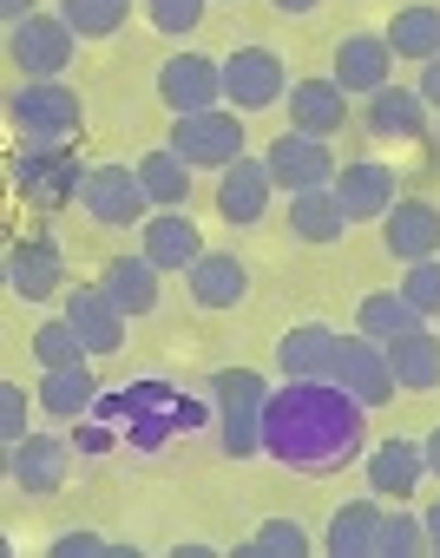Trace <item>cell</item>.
<instances>
[{
	"label": "cell",
	"mask_w": 440,
	"mask_h": 558,
	"mask_svg": "<svg viewBox=\"0 0 440 558\" xmlns=\"http://www.w3.org/2000/svg\"><path fill=\"white\" fill-rule=\"evenodd\" d=\"M362 440V401L335 381H290L264 408V447L290 466H329Z\"/></svg>",
	"instance_id": "1"
},
{
	"label": "cell",
	"mask_w": 440,
	"mask_h": 558,
	"mask_svg": "<svg viewBox=\"0 0 440 558\" xmlns=\"http://www.w3.org/2000/svg\"><path fill=\"white\" fill-rule=\"evenodd\" d=\"M210 395H217V421H224V453L250 460L264 447V408H270L264 375L257 368H217Z\"/></svg>",
	"instance_id": "2"
},
{
	"label": "cell",
	"mask_w": 440,
	"mask_h": 558,
	"mask_svg": "<svg viewBox=\"0 0 440 558\" xmlns=\"http://www.w3.org/2000/svg\"><path fill=\"white\" fill-rule=\"evenodd\" d=\"M8 112H14V125H21L27 145H66L80 132V119H86L80 93L60 86V80H21L14 99H8Z\"/></svg>",
	"instance_id": "3"
},
{
	"label": "cell",
	"mask_w": 440,
	"mask_h": 558,
	"mask_svg": "<svg viewBox=\"0 0 440 558\" xmlns=\"http://www.w3.org/2000/svg\"><path fill=\"white\" fill-rule=\"evenodd\" d=\"M171 151H178L191 171H224V165H237V158H244V112L210 106V112L171 119Z\"/></svg>",
	"instance_id": "4"
},
{
	"label": "cell",
	"mask_w": 440,
	"mask_h": 558,
	"mask_svg": "<svg viewBox=\"0 0 440 558\" xmlns=\"http://www.w3.org/2000/svg\"><path fill=\"white\" fill-rule=\"evenodd\" d=\"M80 210L106 230H125V223H145V210H158V204H151V191L132 165H93L86 184H80Z\"/></svg>",
	"instance_id": "5"
},
{
	"label": "cell",
	"mask_w": 440,
	"mask_h": 558,
	"mask_svg": "<svg viewBox=\"0 0 440 558\" xmlns=\"http://www.w3.org/2000/svg\"><path fill=\"white\" fill-rule=\"evenodd\" d=\"M80 53V34L60 14H34L21 27H8V60L21 66V80H60Z\"/></svg>",
	"instance_id": "6"
},
{
	"label": "cell",
	"mask_w": 440,
	"mask_h": 558,
	"mask_svg": "<svg viewBox=\"0 0 440 558\" xmlns=\"http://www.w3.org/2000/svg\"><path fill=\"white\" fill-rule=\"evenodd\" d=\"M290 99V73L277 60V47H237L224 60V106L237 112H270Z\"/></svg>",
	"instance_id": "7"
},
{
	"label": "cell",
	"mask_w": 440,
	"mask_h": 558,
	"mask_svg": "<svg viewBox=\"0 0 440 558\" xmlns=\"http://www.w3.org/2000/svg\"><path fill=\"white\" fill-rule=\"evenodd\" d=\"M264 165H270V178H277V191H322V184H335V151H329V138H316V132H283V138H270V151H264Z\"/></svg>",
	"instance_id": "8"
},
{
	"label": "cell",
	"mask_w": 440,
	"mask_h": 558,
	"mask_svg": "<svg viewBox=\"0 0 440 558\" xmlns=\"http://www.w3.org/2000/svg\"><path fill=\"white\" fill-rule=\"evenodd\" d=\"M329 381L349 388L362 408H381V401H394V388H401V381H394V362H388V342H375V336H342Z\"/></svg>",
	"instance_id": "9"
},
{
	"label": "cell",
	"mask_w": 440,
	"mask_h": 558,
	"mask_svg": "<svg viewBox=\"0 0 440 558\" xmlns=\"http://www.w3.org/2000/svg\"><path fill=\"white\" fill-rule=\"evenodd\" d=\"M158 99L171 106V119L224 106V66L204 60V53H171V60L158 66Z\"/></svg>",
	"instance_id": "10"
},
{
	"label": "cell",
	"mask_w": 440,
	"mask_h": 558,
	"mask_svg": "<svg viewBox=\"0 0 440 558\" xmlns=\"http://www.w3.org/2000/svg\"><path fill=\"white\" fill-rule=\"evenodd\" d=\"M381 250L394 263L440 256V204L433 197H394V210L381 217Z\"/></svg>",
	"instance_id": "11"
},
{
	"label": "cell",
	"mask_w": 440,
	"mask_h": 558,
	"mask_svg": "<svg viewBox=\"0 0 440 558\" xmlns=\"http://www.w3.org/2000/svg\"><path fill=\"white\" fill-rule=\"evenodd\" d=\"M270 191H277L270 165H264V158H237V165L217 171V217L237 223V230H250V223H264Z\"/></svg>",
	"instance_id": "12"
},
{
	"label": "cell",
	"mask_w": 440,
	"mask_h": 558,
	"mask_svg": "<svg viewBox=\"0 0 440 558\" xmlns=\"http://www.w3.org/2000/svg\"><path fill=\"white\" fill-rule=\"evenodd\" d=\"M66 323L80 329V342H86V355H119L125 349V310L99 290V283H80V290H66Z\"/></svg>",
	"instance_id": "13"
},
{
	"label": "cell",
	"mask_w": 440,
	"mask_h": 558,
	"mask_svg": "<svg viewBox=\"0 0 440 558\" xmlns=\"http://www.w3.org/2000/svg\"><path fill=\"white\" fill-rule=\"evenodd\" d=\"M8 473H14V486H21V493L47 499V493H60V486H66V473H73V447H66V440H53V434H27V440H14V447H8Z\"/></svg>",
	"instance_id": "14"
},
{
	"label": "cell",
	"mask_w": 440,
	"mask_h": 558,
	"mask_svg": "<svg viewBox=\"0 0 440 558\" xmlns=\"http://www.w3.org/2000/svg\"><path fill=\"white\" fill-rule=\"evenodd\" d=\"M184 283H191V303L197 310H237L250 296V269L237 250H204L191 269H184Z\"/></svg>",
	"instance_id": "15"
},
{
	"label": "cell",
	"mask_w": 440,
	"mask_h": 558,
	"mask_svg": "<svg viewBox=\"0 0 440 558\" xmlns=\"http://www.w3.org/2000/svg\"><path fill=\"white\" fill-rule=\"evenodd\" d=\"M388 73H394V47H388V34H349L342 47H335V86L349 93V99H368V93H381L388 86Z\"/></svg>",
	"instance_id": "16"
},
{
	"label": "cell",
	"mask_w": 440,
	"mask_h": 558,
	"mask_svg": "<svg viewBox=\"0 0 440 558\" xmlns=\"http://www.w3.org/2000/svg\"><path fill=\"white\" fill-rule=\"evenodd\" d=\"M335 197H342L349 223H381L401 191H394V171H388L381 158H355V165L335 171Z\"/></svg>",
	"instance_id": "17"
},
{
	"label": "cell",
	"mask_w": 440,
	"mask_h": 558,
	"mask_svg": "<svg viewBox=\"0 0 440 558\" xmlns=\"http://www.w3.org/2000/svg\"><path fill=\"white\" fill-rule=\"evenodd\" d=\"M138 250H145V256H151L164 276H171V269L184 276V269L204 256V236H197V223H191L184 210H158V217H145V230H138Z\"/></svg>",
	"instance_id": "18"
},
{
	"label": "cell",
	"mask_w": 440,
	"mask_h": 558,
	"mask_svg": "<svg viewBox=\"0 0 440 558\" xmlns=\"http://www.w3.org/2000/svg\"><path fill=\"white\" fill-rule=\"evenodd\" d=\"M335 349H342V336H335L329 323H303V329H290V336L277 342V368H283L290 381H329Z\"/></svg>",
	"instance_id": "19"
},
{
	"label": "cell",
	"mask_w": 440,
	"mask_h": 558,
	"mask_svg": "<svg viewBox=\"0 0 440 558\" xmlns=\"http://www.w3.org/2000/svg\"><path fill=\"white\" fill-rule=\"evenodd\" d=\"M427 99L414 93V86H381V93H368V106H362V125L375 132V138H420L427 132Z\"/></svg>",
	"instance_id": "20"
},
{
	"label": "cell",
	"mask_w": 440,
	"mask_h": 558,
	"mask_svg": "<svg viewBox=\"0 0 440 558\" xmlns=\"http://www.w3.org/2000/svg\"><path fill=\"white\" fill-rule=\"evenodd\" d=\"M158 276H164V269L138 250V256H112V263H106L99 290H106L125 316H151V310H158Z\"/></svg>",
	"instance_id": "21"
},
{
	"label": "cell",
	"mask_w": 440,
	"mask_h": 558,
	"mask_svg": "<svg viewBox=\"0 0 440 558\" xmlns=\"http://www.w3.org/2000/svg\"><path fill=\"white\" fill-rule=\"evenodd\" d=\"M60 276H66V263H60V243H47V236H27V243H14V256H8V283H14V296H27V303H47V296L60 290Z\"/></svg>",
	"instance_id": "22"
},
{
	"label": "cell",
	"mask_w": 440,
	"mask_h": 558,
	"mask_svg": "<svg viewBox=\"0 0 440 558\" xmlns=\"http://www.w3.org/2000/svg\"><path fill=\"white\" fill-rule=\"evenodd\" d=\"M349 119V93L335 80H296L290 86V125L296 132H316V138H335Z\"/></svg>",
	"instance_id": "23"
},
{
	"label": "cell",
	"mask_w": 440,
	"mask_h": 558,
	"mask_svg": "<svg viewBox=\"0 0 440 558\" xmlns=\"http://www.w3.org/2000/svg\"><path fill=\"white\" fill-rule=\"evenodd\" d=\"M420 480H427V453L414 440H381L368 453V493L375 499H407Z\"/></svg>",
	"instance_id": "24"
},
{
	"label": "cell",
	"mask_w": 440,
	"mask_h": 558,
	"mask_svg": "<svg viewBox=\"0 0 440 558\" xmlns=\"http://www.w3.org/2000/svg\"><path fill=\"white\" fill-rule=\"evenodd\" d=\"M388 362H394V381L407 388V395H433L440 388V336L420 323V329H407V336H394L388 342Z\"/></svg>",
	"instance_id": "25"
},
{
	"label": "cell",
	"mask_w": 440,
	"mask_h": 558,
	"mask_svg": "<svg viewBox=\"0 0 440 558\" xmlns=\"http://www.w3.org/2000/svg\"><path fill=\"white\" fill-rule=\"evenodd\" d=\"M14 178H21V191H27V197H47V204H60L66 191L80 197V184H86V171H80V158H66L60 145H40V151H27Z\"/></svg>",
	"instance_id": "26"
},
{
	"label": "cell",
	"mask_w": 440,
	"mask_h": 558,
	"mask_svg": "<svg viewBox=\"0 0 440 558\" xmlns=\"http://www.w3.org/2000/svg\"><path fill=\"white\" fill-rule=\"evenodd\" d=\"M388 47H394V60H414V66L440 60V8H427V0L401 8L388 21Z\"/></svg>",
	"instance_id": "27"
},
{
	"label": "cell",
	"mask_w": 440,
	"mask_h": 558,
	"mask_svg": "<svg viewBox=\"0 0 440 558\" xmlns=\"http://www.w3.org/2000/svg\"><path fill=\"white\" fill-rule=\"evenodd\" d=\"M290 230H296L303 243H335V236L349 230V210H342L335 184H322V191H296V197H290Z\"/></svg>",
	"instance_id": "28"
},
{
	"label": "cell",
	"mask_w": 440,
	"mask_h": 558,
	"mask_svg": "<svg viewBox=\"0 0 440 558\" xmlns=\"http://www.w3.org/2000/svg\"><path fill=\"white\" fill-rule=\"evenodd\" d=\"M93 395H99V381H93L86 362H73V368H47L40 388H34V401H40L53 421H80V414L93 408Z\"/></svg>",
	"instance_id": "29"
},
{
	"label": "cell",
	"mask_w": 440,
	"mask_h": 558,
	"mask_svg": "<svg viewBox=\"0 0 440 558\" xmlns=\"http://www.w3.org/2000/svg\"><path fill=\"white\" fill-rule=\"evenodd\" d=\"M375 532H381V506L375 499H349V506H335L322 545L335 558H375Z\"/></svg>",
	"instance_id": "30"
},
{
	"label": "cell",
	"mask_w": 440,
	"mask_h": 558,
	"mask_svg": "<svg viewBox=\"0 0 440 558\" xmlns=\"http://www.w3.org/2000/svg\"><path fill=\"white\" fill-rule=\"evenodd\" d=\"M138 178H145V191H151L158 210H184V204H191V165H184L171 145L145 151V158H138Z\"/></svg>",
	"instance_id": "31"
},
{
	"label": "cell",
	"mask_w": 440,
	"mask_h": 558,
	"mask_svg": "<svg viewBox=\"0 0 440 558\" xmlns=\"http://www.w3.org/2000/svg\"><path fill=\"white\" fill-rule=\"evenodd\" d=\"M427 316L401 296V290H375V296H362V310H355V329L362 336H375V342H394V336H407V329H420Z\"/></svg>",
	"instance_id": "32"
},
{
	"label": "cell",
	"mask_w": 440,
	"mask_h": 558,
	"mask_svg": "<svg viewBox=\"0 0 440 558\" xmlns=\"http://www.w3.org/2000/svg\"><path fill=\"white\" fill-rule=\"evenodd\" d=\"M60 21L80 34V40H106L132 21V0H60Z\"/></svg>",
	"instance_id": "33"
},
{
	"label": "cell",
	"mask_w": 440,
	"mask_h": 558,
	"mask_svg": "<svg viewBox=\"0 0 440 558\" xmlns=\"http://www.w3.org/2000/svg\"><path fill=\"white\" fill-rule=\"evenodd\" d=\"M34 362H40V368H73V362H86V342H80V329H73L66 316L40 323V329H34Z\"/></svg>",
	"instance_id": "34"
},
{
	"label": "cell",
	"mask_w": 440,
	"mask_h": 558,
	"mask_svg": "<svg viewBox=\"0 0 440 558\" xmlns=\"http://www.w3.org/2000/svg\"><path fill=\"white\" fill-rule=\"evenodd\" d=\"M414 551H427V525H420V512H381L375 558H414Z\"/></svg>",
	"instance_id": "35"
},
{
	"label": "cell",
	"mask_w": 440,
	"mask_h": 558,
	"mask_svg": "<svg viewBox=\"0 0 440 558\" xmlns=\"http://www.w3.org/2000/svg\"><path fill=\"white\" fill-rule=\"evenodd\" d=\"M309 551V532L296 525V519H270L250 545H244V558H303Z\"/></svg>",
	"instance_id": "36"
},
{
	"label": "cell",
	"mask_w": 440,
	"mask_h": 558,
	"mask_svg": "<svg viewBox=\"0 0 440 558\" xmlns=\"http://www.w3.org/2000/svg\"><path fill=\"white\" fill-rule=\"evenodd\" d=\"M204 8H210V0H145V21H151L158 34H171V40H184V34H197V21H204Z\"/></svg>",
	"instance_id": "37"
},
{
	"label": "cell",
	"mask_w": 440,
	"mask_h": 558,
	"mask_svg": "<svg viewBox=\"0 0 440 558\" xmlns=\"http://www.w3.org/2000/svg\"><path fill=\"white\" fill-rule=\"evenodd\" d=\"M401 296H407L420 316H440V256H420V263H407V276H401Z\"/></svg>",
	"instance_id": "38"
},
{
	"label": "cell",
	"mask_w": 440,
	"mask_h": 558,
	"mask_svg": "<svg viewBox=\"0 0 440 558\" xmlns=\"http://www.w3.org/2000/svg\"><path fill=\"white\" fill-rule=\"evenodd\" d=\"M27 434H34V427H27V388L8 381V388H0V440L14 447V440H27Z\"/></svg>",
	"instance_id": "39"
},
{
	"label": "cell",
	"mask_w": 440,
	"mask_h": 558,
	"mask_svg": "<svg viewBox=\"0 0 440 558\" xmlns=\"http://www.w3.org/2000/svg\"><path fill=\"white\" fill-rule=\"evenodd\" d=\"M93 551H106L93 532H66V538H53V558H93Z\"/></svg>",
	"instance_id": "40"
},
{
	"label": "cell",
	"mask_w": 440,
	"mask_h": 558,
	"mask_svg": "<svg viewBox=\"0 0 440 558\" xmlns=\"http://www.w3.org/2000/svg\"><path fill=\"white\" fill-rule=\"evenodd\" d=\"M414 93H420V99L440 112V60H427V66H420V86H414Z\"/></svg>",
	"instance_id": "41"
},
{
	"label": "cell",
	"mask_w": 440,
	"mask_h": 558,
	"mask_svg": "<svg viewBox=\"0 0 440 558\" xmlns=\"http://www.w3.org/2000/svg\"><path fill=\"white\" fill-rule=\"evenodd\" d=\"M34 14H40V0H0V21H8V27H21Z\"/></svg>",
	"instance_id": "42"
},
{
	"label": "cell",
	"mask_w": 440,
	"mask_h": 558,
	"mask_svg": "<svg viewBox=\"0 0 440 558\" xmlns=\"http://www.w3.org/2000/svg\"><path fill=\"white\" fill-rule=\"evenodd\" d=\"M420 525H427V551H440V499L420 512Z\"/></svg>",
	"instance_id": "43"
},
{
	"label": "cell",
	"mask_w": 440,
	"mask_h": 558,
	"mask_svg": "<svg viewBox=\"0 0 440 558\" xmlns=\"http://www.w3.org/2000/svg\"><path fill=\"white\" fill-rule=\"evenodd\" d=\"M270 8H277V14H316L322 0H270Z\"/></svg>",
	"instance_id": "44"
},
{
	"label": "cell",
	"mask_w": 440,
	"mask_h": 558,
	"mask_svg": "<svg viewBox=\"0 0 440 558\" xmlns=\"http://www.w3.org/2000/svg\"><path fill=\"white\" fill-rule=\"evenodd\" d=\"M420 453H427V473H440V427H433V434L420 440Z\"/></svg>",
	"instance_id": "45"
}]
</instances>
